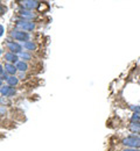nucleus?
<instances>
[{"label": "nucleus", "instance_id": "20", "mask_svg": "<svg viewBox=\"0 0 140 151\" xmlns=\"http://www.w3.org/2000/svg\"><path fill=\"white\" fill-rule=\"evenodd\" d=\"M1 70H2V69H1V65H0V72H1Z\"/></svg>", "mask_w": 140, "mask_h": 151}, {"label": "nucleus", "instance_id": "1", "mask_svg": "<svg viewBox=\"0 0 140 151\" xmlns=\"http://www.w3.org/2000/svg\"><path fill=\"white\" fill-rule=\"evenodd\" d=\"M123 144L127 145V147H130L132 149H138V148H140V137L134 136V135L128 136V137L123 139Z\"/></svg>", "mask_w": 140, "mask_h": 151}, {"label": "nucleus", "instance_id": "10", "mask_svg": "<svg viewBox=\"0 0 140 151\" xmlns=\"http://www.w3.org/2000/svg\"><path fill=\"white\" fill-rule=\"evenodd\" d=\"M130 129L136 134L140 132V122H132L131 126H130Z\"/></svg>", "mask_w": 140, "mask_h": 151}, {"label": "nucleus", "instance_id": "7", "mask_svg": "<svg viewBox=\"0 0 140 151\" xmlns=\"http://www.w3.org/2000/svg\"><path fill=\"white\" fill-rule=\"evenodd\" d=\"M5 71H6L7 73H9V75L14 76V75H15V72H17L18 70H17V66H15L14 64L7 63V64H5Z\"/></svg>", "mask_w": 140, "mask_h": 151}, {"label": "nucleus", "instance_id": "21", "mask_svg": "<svg viewBox=\"0 0 140 151\" xmlns=\"http://www.w3.org/2000/svg\"><path fill=\"white\" fill-rule=\"evenodd\" d=\"M0 102H1V96H0Z\"/></svg>", "mask_w": 140, "mask_h": 151}, {"label": "nucleus", "instance_id": "11", "mask_svg": "<svg viewBox=\"0 0 140 151\" xmlns=\"http://www.w3.org/2000/svg\"><path fill=\"white\" fill-rule=\"evenodd\" d=\"M23 48L27 49V50H34L36 48V45H35V43H33L30 41H27V42H23Z\"/></svg>", "mask_w": 140, "mask_h": 151}, {"label": "nucleus", "instance_id": "16", "mask_svg": "<svg viewBox=\"0 0 140 151\" xmlns=\"http://www.w3.org/2000/svg\"><path fill=\"white\" fill-rule=\"evenodd\" d=\"M131 109L134 111V113L140 114V106H131Z\"/></svg>", "mask_w": 140, "mask_h": 151}, {"label": "nucleus", "instance_id": "8", "mask_svg": "<svg viewBox=\"0 0 140 151\" xmlns=\"http://www.w3.org/2000/svg\"><path fill=\"white\" fill-rule=\"evenodd\" d=\"M5 59L8 62V63H11V64H14V63H17L18 62V56L15 55V54H12V52H7L6 55H5Z\"/></svg>", "mask_w": 140, "mask_h": 151}, {"label": "nucleus", "instance_id": "9", "mask_svg": "<svg viewBox=\"0 0 140 151\" xmlns=\"http://www.w3.org/2000/svg\"><path fill=\"white\" fill-rule=\"evenodd\" d=\"M7 83H8L9 86H15V85H18L19 79H18L15 76H11V77L7 78Z\"/></svg>", "mask_w": 140, "mask_h": 151}, {"label": "nucleus", "instance_id": "6", "mask_svg": "<svg viewBox=\"0 0 140 151\" xmlns=\"http://www.w3.org/2000/svg\"><path fill=\"white\" fill-rule=\"evenodd\" d=\"M0 92H1V94L5 95V96H13V95L15 94L14 87H11V86H4V87H1Z\"/></svg>", "mask_w": 140, "mask_h": 151}, {"label": "nucleus", "instance_id": "5", "mask_svg": "<svg viewBox=\"0 0 140 151\" xmlns=\"http://www.w3.org/2000/svg\"><path fill=\"white\" fill-rule=\"evenodd\" d=\"M22 6H23V8H26V9H34V8H36L38 6H39V1H35V0H25V1H22Z\"/></svg>", "mask_w": 140, "mask_h": 151}, {"label": "nucleus", "instance_id": "2", "mask_svg": "<svg viewBox=\"0 0 140 151\" xmlns=\"http://www.w3.org/2000/svg\"><path fill=\"white\" fill-rule=\"evenodd\" d=\"M12 36L17 41H22V42L23 41L27 42L29 40V34L23 32V30H14V32H12Z\"/></svg>", "mask_w": 140, "mask_h": 151}, {"label": "nucleus", "instance_id": "13", "mask_svg": "<svg viewBox=\"0 0 140 151\" xmlns=\"http://www.w3.org/2000/svg\"><path fill=\"white\" fill-rule=\"evenodd\" d=\"M21 14H22V17H25V18H29V19L34 17V14H33V13H30L29 11H22V12H21Z\"/></svg>", "mask_w": 140, "mask_h": 151}, {"label": "nucleus", "instance_id": "18", "mask_svg": "<svg viewBox=\"0 0 140 151\" xmlns=\"http://www.w3.org/2000/svg\"><path fill=\"white\" fill-rule=\"evenodd\" d=\"M124 151H140V150H138V149H126V150Z\"/></svg>", "mask_w": 140, "mask_h": 151}, {"label": "nucleus", "instance_id": "3", "mask_svg": "<svg viewBox=\"0 0 140 151\" xmlns=\"http://www.w3.org/2000/svg\"><path fill=\"white\" fill-rule=\"evenodd\" d=\"M17 27L21 28L22 30H27V32H30L35 28V24L34 22H29V21H17Z\"/></svg>", "mask_w": 140, "mask_h": 151}, {"label": "nucleus", "instance_id": "12", "mask_svg": "<svg viewBox=\"0 0 140 151\" xmlns=\"http://www.w3.org/2000/svg\"><path fill=\"white\" fill-rule=\"evenodd\" d=\"M15 66H17V70H19V71H26L28 69V65L25 62H18Z\"/></svg>", "mask_w": 140, "mask_h": 151}, {"label": "nucleus", "instance_id": "17", "mask_svg": "<svg viewBox=\"0 0 140 151\" xmlns=\"http://www.w3.org/2000/svg\"><path fill=\"white\" fill-rule=\"evenodd\" d=\"M4 32H5V29H4V27L0 24V36H2V34H4Z\"/></svg>", "mask_w": 140, "mask_h": 151}, {"label": "nucleus", "instance_id": "4", "mask_svg": "<svg viewBox=\"0 0 140 151\" xmlns=\"http://www.w3.org/2000/svg\"><path fill=\"white\" fill-rule=\"evenodd\" d=\"M7 48H8V50H11L12 54H15V55L22 52V47L19 43L13 42V41H8L7 42Z\"/></svg>", "mask_w": 140, "mask_h": 151}, {"label": "nucleus", "instance_id": "19", "mask_svg": "<svg viewBox=\"0 0 140 151\" xmlns=\"http://www.w3.org/2000/svg\"><path fill=\"white\" fill-rule=\"evenodd\" d=\"M1 85H2V80L0 79V87H1Z\"/></svg>", "mask_w": 140, "mask_h": 151}, {"label": "nucleus", "instance_id": "14", "mask_svg": "<svg viewBox=\"0 0 140 151\" xmlns=\"http://www.w3.org/2000/svg\"><path fill=\"white\" fill-rule=\"evenodd\" d=\"M131 121L132 122H140V114L134 113L131 117Z\"/></svg>", "mask_w": 140, "mask_h": 151}, {"label": "nucleus", "instance_id": "15", "mask_svg": "<svg viewBox=\"0 0 140 151\" xmlns=\"http://www.w3.org/2000/svg\"><path fill=\"white\" fill-rule=\"evenodd\" d=\"M20 57L22 58V59H25V60H29V59L32 58L30 55H29V54H27V52H21Z\"/></svg>", "mask_w": 140, "mask_h": 151}, {"label": "nucleus", "instance_id": "22", "mask_svg": "<svg viewBox=\"0 0 140 151\" xmlns=\"http://www.w3.org/2000/svg\"><path fill=\"white\" fill-rule=\"evenodd\" d=\"M0 55H1V50H0Z\"/></svg>", "mask_w": 140, "mask_h": 151}]
</instances>
